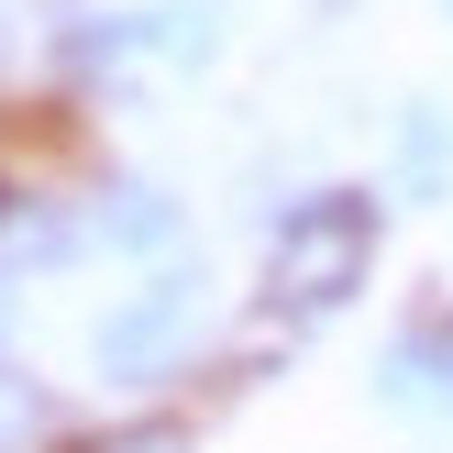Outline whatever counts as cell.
<instances>
[{"label":"cell","mask_w":453,"mask_h":453,"mask_svg":"<svg viewBox=\"0 0 453 453\" xmlns=\"http://www.w3.org/2000/svg\"><path fill=\"white\" fill-rule=\"evenodd\" d=\"M388 265V188H354V177H321L299 188L277 221H265V265H255V321L277 343H310L321 321H343L354 299Z\"/></svg>","instance_id":"cell-1"},{"label":"cell","mask_w":453,"mask_h":453,"mask_svg":"<svg viewBox=\"0 0 453 453\" xmlns=\"http://www.w3.org/2000/svg\"><path fill=\"white\" fill-rule=\"evenodd\" d=\"M199 343H211V265L166 255L88 321V376L100 388H177L199 365Z\"/></svg>","instance_id":"cell-2"},{"label":"cell","mask_w":453,"mask_h":453,"mask_svg":"<svg viewBox=\"0 0 453 453\" xmlns=\"http://www.w3.org/2000/svg\"><path fill=\"white\" fill-rule=\"evenodd\" d=\"M365 398L388 420H410V432H453V288L432 299H410V321L376 343L365 365Z\"/></svg>","instance_id":"cell-3"},{"label":"cell","mask_w":453,"mask_h":453,"mask_svg":"<svg viewBox=\"0 0 453 453\" xmlns=\"http://www.w3.org/2000/svg\"><path fill=\"white\" fill-rule=\"evenodd\" d=\"M88 243H100V255H133V265H166V255H188V211H177V188H155V177H111V188L88 199Z\"/></svg>","instance_id":"cell-4"},{"label":"cell","mask_w":453,"mask_h":453,"mask_svg":"<svg viewBox=\"0 0 453 453\" xmlns=\"http://www.w3.org/2000/svg\"><path fill=\"white\" fill-rule=\"evenodd\" d=\"M388 199L398 211H442L453 199V100H398V122H388Z\"/></svg>","instance_id":"cell-5"},{"label":"cell","mask_w":453,"mask_h":453,"mask_svg":"<svg viewBox=\"0 0 453 453\" xmlns=\"http://www.w3.org/2000/svg\"><path fill=\"white\" fill-rule=\"evenodd\" d=\"M44 442H56V398H44L34 365L0 354V453H44Z\"/></svg>","instance_id":"cell-6"},{"label":"cell","mask_w":453,"mask_h":453,"mask_svg":"<svg viewBox=\"0 0 453 453\" xmlns=\"http://www.w3.org/2000/svg\"><path fill=\"white\" fill-rule=\"evenodd\" d=\"M66 453H199V420H177V410H133V420H100V432H78Z\"/></svg>","instance_id":"cell-7"},{"label":"cell","mask_w":453,"mask_h":453,"mask_svg":"<svg viewBox=\"0 0 453 453\" xmlns=\"http://www.w3.org/2000/svg\"><path fill=\"white\" fill-rule=\"evenodd\" d=\"M12 211H34V199H22V188H12V166H0V221H12Z\"/></svg>","instance_id":"cell-8"},{"label":"cell","mask_w":453,"mask_h":453,"mask_svg":"<svg viewBox=\"0 0 453 453\" xmlns=\"http://www.w3.org/2000/svg\"><path fill=\"white\" fill-rule=\"evenodd\" d=\"M442 22H453V0H442Z\"/></svg>","instance_id":"cell-9"}]
</instances>
